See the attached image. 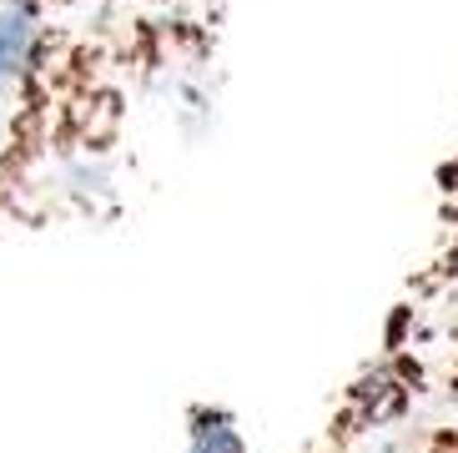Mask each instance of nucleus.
<instances>
[{
    "label": "nucleus",
    "mask_w": 458,
    "mask_h": 453,
    "mask_svg": "<svg viewBox=\"0 0 458 453\" xmlns=\"http://www.w3.org/2000/svg\"><path fill=\"white\" fill-rule=\"evenodd\" d=\"M116 0H0V126L46 91Z\"/></svg>",
    "instance_id": "1"
},
{
    "label": "nucleus",
    "mask_w": 458,
    "mask_h": 453,
    "mask_svg": "<svg viewBox=\"0 0 458 453\" xmlns=\"http://www.w3.org/2000/svg\"><path fill=\"white\" fill-rule=\"evenodd\" d=\"M116 5L147 15V21H162V26L187 30V36L207 40V46H216L222 11H227V0H116Z\"/></svg>",
    "instance_id": "2"
},
{
    "label": "nucleus",
    "mask_w": 458,
    "mask_h": 453,
    "mask_svg": "<svg viewBox=\"0 0 458 453\" xmlns=\"http://www.w3.org/2000/svg\"><path fill=\"white\" fill-rule=\"evenodd\" d=\"M187 453H252L242 418L222 403H191L187 408Z\"/></svg>",
    "instance_id": "3"
},
{
    "label": "nucleus",
    "mask_w": 458,
    "mask_h": 453,
    "mask_svg": "<svg viewBox=\"0 0 458 453\" xmlns=\"http://www.w3.org/2000/svg\"><path fill=\"white\" fill-rule=\"evenodd\" d=\"M448 262H458V147L438 167V252L428 262V278L444 272Z\"/></svg>",
    "instance_id": "4"
},
{
    "label": "nucleus",
    "mask_w": 458,
    "mask_h": 453,
    "mask_svg": "<svg viewBox=\"0 0 458 453\" xmlns=\"http://www.w3.org/2000/svg\"><path fill=\"white\" fill-rule=\"evenodd\" d=\"M438 347H444V358H438V368H433V393H438V398L454 408V418H458V312L444 322Z\"/></svg>",
    "instance_id": "5"
},
{
    "label": "nucleus",
    "mask_w": 458,
    "mask_h": 453,
    "mask_svg": "<svg viewBox=\"0 0 458 453\" xmlns=\"http://www.w3.org/2000/svg\"><path fill=\"white\" fill-rule=\"evenodd\" d=\"M418 453H458V418L448 423H433L423 439H418Z\"/></svg>",
    "instance_id": "6"
}]
</instances>
